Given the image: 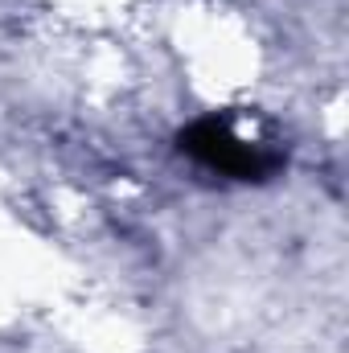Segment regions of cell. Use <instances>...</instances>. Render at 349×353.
<instances>
[{
	"mask_svg": "<svg viewBox=\"0 0 349 353\" xmlns=\"http://www.w3.org/2000/svg\"><path fill=\"white\" fill-rule=\"evenodd\" d=\"M177 152L239 185H263L288 169L283 132L251 111H206L177 132Z\"/></svg>",
	"mask_w": 349,
	"mask_h": 353,
	"instance_id": "6da1fadb",
	"label": "cell"
}]
</instances>
